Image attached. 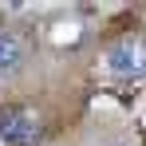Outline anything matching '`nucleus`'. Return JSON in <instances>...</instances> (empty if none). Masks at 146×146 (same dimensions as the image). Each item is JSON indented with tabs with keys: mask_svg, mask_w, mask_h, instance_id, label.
Segmentation results:
<instances>
[{
	"mask_svg": "<svg viewBox=\"0 0 146 146\" xmlns=\"http://www.w3.org/2000/svg\"><path fill=\"white\" fill-rule=\"evenodd\" d=\"M0 138L8 146H36L40 142V119L32 111H4L0 115Z\"/></svg>",
	"mask_w": 146,
	"mask_h": 146,
	"instance_id": "f257e3e1",
	"label": "nucleus"
},
{
	"mask_svg": "<svg viewBox=\"0 0 146 146\" xmlns=\"http://www.w3.org/2000/svg\"><path fill=\"white\" fill-rule=\"evenodd\" d=\"M24 63V44L12 36V32H0V75L16 71Z\"/></svg>",
	"mask_w": 146,
	"mask_h": 146,
	"instance_id": "7ed1b4c3",
	"label": "nucleus"
},
{
	"mask_svg": "<svg viewBox=\"0 0 146 146\" xmlns=\"http://www.w3.org/2000/svg\"><path fill=\"white\" fill-rule=\"evenodd\" d=\"M107 67L115 75H138L146 67V48L138 40H122V44H115L107 51Z\"/></svg>",
	"mask_w": 146,
	"mask_h": 146,
	"instance_id": "f03ea898",
	"label": "nucleus"
}]
</instances>
